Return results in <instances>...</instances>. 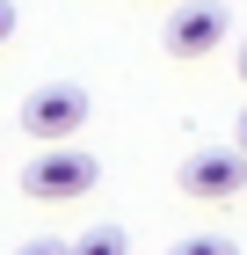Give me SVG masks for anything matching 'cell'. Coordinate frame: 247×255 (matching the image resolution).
Returning <instances> with one entry per match:
<instances>
[{"label": "cell", "mask_w": 247, "mask_h": 255, "mask_svg": "<svg viewBox=\"0 0 247 255\" xmlns=\"http://www.w3.org/2000/svg\"><path fill=\"white\" fill-rule=\"evenodd\" d=\"M95 182H102V160L87 153V146H66V138L44 146V153L22 168V190L37 197V204H80Z\"/></svg>", "instance_id": "obj_1"}, {"label": "cell", "mask_w": 247, "mask_h": 255, "mask_svg": "<svg viewBox=\"0 0 247 255\" xmlns=\"http://www.w3.org/2000/svg\"><path fill=\"white\" fill-rule=\"evenodd\" d=\"M87 88H73V80H51V88H37V95L22 102V131L37 138V146H58V138H80V124H87Z\"/></svg>", "instance_id": "obj_2"}, {"label": "cell", "mask_w": 247, "mask_h": 255, "mask_svg": "<svg viewBox=\"0 0 247 255\" xmlns=\"http://www.w3.org/2000/svg\"><path fill=\"white\" fill-rule=\"evenodd\" d=\"M174 182H182L196 204H233V197L247 190V153L240 146H196V153L174 168Z\"/></svg>", "instance_id": "obj_3"}, {"label": "cell", "mask_w": 247, "mask_h": 255, "mask_svg": "<svg viewBox=\"0 0 247 255\" xmlns=\"http://www.w3.org/2000/svg\"><path fill=\"white\" fill-rule=\"evenodd\" d=\"M167 59H211L218 44H226V7L218 0H182L167 15Z\"/></svg>", "instance_id": "obj_4"}, {"label": "cell", "mask_w": 247, "mask_h": 255, "mask_svg": "<svg viewBox=\"0 0 247 255\" xmlns=\"http://www.w3.org/2000/svg\"><path fill=\"white\" fill-rule=\"evenodd\" d=\"M66 255H131V241H124V226H87L80 241H66Z\"/></svg>", "instance_id": "obj_5"}, {"label": "cell", "mask_w": 247, "mask_h": 255, "mask_svg": "<svg viewBox=\"0 0 247 255\" xmlns=\"http://www.w3.org/2000/svg\"><path fill=\"white\" fill-rule=\"evenodd\" d=\"M167 255H240V241H226V234H189V241H174Z\"/></svg>", "instance_id": "obj_6"}, {"label": "cell", "mask_w": 247, "mask_h": 255, "mask_svg": "<svg viewBox=\"0 0 247 255\" xmlns=\"http://www.w3.org/2000/svg\"><path fill=\"white\" fill-rule=\"evenodd\" d=\"M15 22H22V15H15V0H0V44L15 37Z\"/></svg>", "instance_id": "obj_7"}, {"label": "cell", "mask_w": 247, "mask_h": 255, "mask_svg": "<svg viewBox=\"0 0 247 255\" xmlns=\"http://www.w3.org/2000/svg\"><path fill=\"white\" fill-rule=\"evenodd\" d=\"M15 255H66V248H58V241H22Z\"/></svg>", "instance_id": "obj_8"}, {"label": "cell", "mask_w": 247, "mask_h": 255, "mask_svg": "<svg viewBox=\"0 0 247 255\" xmlns=\"http://www.w3.org/2000/svg\"><path fill=\"white\" fill-rule=\"evenodd\" d=\"M240 153H247V110H240Z\"/></svg>", "instance_id": "obj_9"}, {"label": "cell", "mask_w": 247, "mask_h": 255, "mask_svg": "<svg viewBox=\"0 0 247 255\" xmlns=\"http://www.w3.org/2000/svg\"><path fill=\"white\" fill-rule=\"evenodd\" d=\"M240 80H247V44H240Z\"/></svg>", "instance_id": "obj_10"}]
</instances>
